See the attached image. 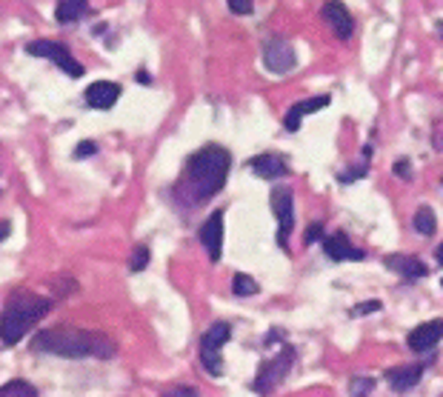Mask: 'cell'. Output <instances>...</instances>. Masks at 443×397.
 <instances>
[{"mask_svg": "<svg viewBox=\"0 0 443 397\" xmlns=\"http://www.w3.org/2000/svg\"><path fill=\"white\" fill-rule=\"evenodd\" d=\"M49 312H52L49 297H40L29 289L9 292L4 312H0V340H4V346H18Z\"/></svg>", "mask_w": 443, "mask_h": 397, "instance_id": "3", "label": "cell"}, {"mask_svg": "<svg viewBox=\"0 0 443 397\" xmlns=\"http://www.w3.org/2000/svg\"><path fill=\"white\" fill-rule=\"evenodd\" d=\"M232 337V326L224 323V320H217L212 323L203 337H200V346H198V355H200V363L203 369L212 375V377H220L224 375V355H220V349H224Z\"/></svg>", "mask_w": 443, "mask_h": 397, "instance_id": "4", "label": "cell"}, {"mask_svg": "<svg viewBox=\"0 0 443 397\" xmlns=\"http://www.w3.org/2000/svg\"><path fill=\"white\" fill-rule=\"evenodd\" d=\"M226 4H229V12L232 15H252L255 12V0H226Z\"/></svg>", "mask_w": 443, "mask_h": 397, "instance_id": "26", "label": "cell"}, {"mask_svg": "<svg viewBox=\"0 0 443 397\" xmlns=\"http://www.w3.org/2000/svg\"><path fill=\"white\" fill-rule=\"evenodd\" d=\"M257 292H260V286H257V280H255L252 275L238 272V275L232 278V294H235V297H255Z\"/></svg>", "mask_w": 443, "mask_h": 397, "instance_id": "20", "label": "cell"}, {"mask_svg": "<svg viewBox=\"0 0 443 397\" xmlns=\"http://www.w3.org/2000/svg\"><path fill=\"white\" fill-rule=\"evenodd\" d=\"M366 171H369V163H358V166H349V171H340L338 174V181L340 183H352V181H358V178H366Z\"/></svg>", "mask_w": 443, "mask_h": 397, "instance_id": "24", "label": "cell"}, {"mask_svg": "<svg viewBox=\"0 0 443 397\" xmlns=\"http://www.w3.org/2000/svg\"><path fill=\"white\" fill-rule=\"evenodd\" d=\"M160 397H198V391H195L192 386H172V389H166Z\"/></svg>", "mask_w": 443, "mask_h": 397, "instance_id": "30", "label": "cell"}, {"mask_svg": "<svg viewBox=\"0 0 443 397\" xmlns=\"http://www.w3.org/2000/svg\"><path fill=\"white\" fill-rule=\"evenodd\" d=\"M9 235H12V223L9 220H0V243H4Z\"/></svg>", "mask_w": 443, "mask_h": 397, "instance_id": "31", "label": "cell"}, {"mask_svg": "<svg viewBox=\"0 0 443 397\" xmlns=\"http://www.w3.org/2000/svg\"><path fill=\"white\" fill-rule=\"evenodd\" d=\"M229 171H232V152L226 146L209 143V146L192 152L184 163L181 178H177V183L172 189L174 200L186 209L209 203L212 197H217L224 192V186L229 181Z\"/></svg>", "mask_w": 443, "mask_h": 397, "instance_id": "1", "label": "cell"}, {"mask_svg": "<svg viewBox=\"0 0 443 397\" xmlns=\"http://www.w3.org/2000/svg\"><path fill=\"white\" fill-rule=\"evenodd\" d=\"M249 169L257 174V178H263V181H281V178H286V174H289L286 157H283V155H275V152H263V155L252 157V160H249Z\"/></svg>", "mask_w": 443, "mask_h": 397, "instance_id": "13", "label": "cell"}, {"mask_svg": "<svg viewBox=\"0 0 443 397\" xmlns=\"http://www.w3.org/2000/svg\"><path fill=\"white\" fill-rule=\"evenodd\" d=\"M295 358H297V355H295V349H292V346H283L272 360H266V363L257 369V377H255L252 389H255L257 394H269V391H275V389L286 380V375L292 372Z\"/></svg>", "mask_w": 443, "mask_h": 397, "instance_id": "5", "label": "cell"}, {"mask_svg": "<svg viewBox=\"0 0 443 397\" xmlns=\"http://www.w3.org/2000/svg\"><path fill=\"white\" fill-rule=\"evenodd\" d=\"M329 106V95H318V98H306V100H300V103H295L289 112H286V117H283V129L286 131H297L300 129V120L306 117V115H312V112H321V109H326Z\"/></svg>", "mask_w": 443, "mask_h": 397, "instance_id": "16", "label": "cell"}, {"mask_svg": "<svg viewBox=\"0 0 443 397\" xmlns=\"http://www.w3.org/2000/svg\"><path fill=\"white\" fill-rule=\"evenodd\" d=\"M92 155H98V143L95 141H83V143H77V149H75V160H83V157H92Z\"/></svg>", "mask_w": 443, "mask_h": 397, "instance_id": "27", "label": "cell"}, {"mask_svg": "<svg viewBox=\"0 0 443 397\" xmlns=\"http://www.w3.org/2000/svg\"><path fill=\"white\" fill-rule=\"evenodd\" d=\"M443 340V320H429V323H420L409 332L406 337V346L415 351V355H426V351H432L437 343Z\"/></svg>", "mask_w": 443, "mask_h": 397, "instance_id": "12", "label": "cell"}, {"mask_svg": "<svg viewBox=\"0 0 443 397\" xmlns=\"http://www.w3.org/2000/svg\"><path fill=\"white\" fill-rule=\"evenodd\" d=\"M29 349L34 355H55V358H69V360H83V358L109 360L117 351V346L109 334H101L92 329H77V326L40 329L32 337Z\"/></svg>", "mask_w": 443, "mask_h": 397, "instance_id": "2", "label": "cell"}, {"mask_svg": "<svg viewBox=\"0 0 443 397\" xmlns=\"http://www.w3.org/2000/svg\"><path fill=\"white\" fill-rule=\"evenodd\" d=\"M224 232H226V226H224V211H220V209L212 211L206 217V223L198 229V240L206 249V254H209L212 263H217L220 254H224Z\"/></svg>", "mask_w": 443, "mask_h": 397, "instance_id": "9", "label": "cell"}, {"mask_svg": "<svg viewBox=\"0 0 443 397\" xmlns=\"http://www.w3.org/2000/svg\"><path fill=\"white\" fill-rule=\"evenodd\" d=\"M375 391V377H354L349 380V397H369Z\"/></svg>", "mask_w": 443, "mask_h": 397, "instance_id": "22", "label": "cell"}, {"mask_svg": "<svg viewBox=\"0 0 443 397\" xmlns=\"http://www.w3.org/2000/svg\"><path fill=\"white\" fill-rule=\"evenodd\" d=\"M412 226H415L418 235L432 237V235L437 232V217H435V211H432L429 206H420V209L415 211V217H412Z\"/></svg>", "mask_w": 443, "mask_h": 397, "instance_id": "19", "label": "cell"}, {"mask_svg": "<svg viewBox=\"0 0 443 397\" xmlns=\"http://www.w3.org/2000/svg\"><path fill=\"white\" fill-rule=\"evenodd\" d=\"M120 95H123L120 83H115V80H95V83H89V89L83 92V103L89 109L109 112L120 100Z\"/></svg>", "mask_w": 443, "mask_h": 397, "instance_id": "10", "label": "cell"}, {"mask_svg": "<svg viewBox=\"0 0 443 397\" xmlns=\"http://www.w3.org/2000/svg\"><path fill=\"white\" fill-rule=\"evenodd\" d=\"M86 15H89V0H58V4H55V20L60 26L77 23Z\"/></svg>", "mask_w": 443, "mask_h": 397, "instance_id": "18", "label": "cell"}, {"mask_svg": "<svg viewBox=\"0 0 443 397\" xmlns=\"http://www.w3.org/2000/svg\"><path fill=\"white\" fill-rule=\"evenodd\" d=\"M323 237H326V235H323V223H312V226L306 229V235H303V243L312 246L315 240H323Z\"/></svg>", "mask_w": 443, "mask_h": 397, "instance_id": "29", "label": "cell"}, {"mask_svg": "<svg viewBox=\"0 0 443 397\" xmlns=\"http://www.w3.org/2000/svg\"><path fill=\"white\" fill-rule=\"evenodd\" d=\"M321 18L338 40H349L354 34V18L349 15V9L340 4V0H326L323 9H321Z\"/></svg>", "mask_w": 443, "mask_h": 397, "instance_id": "11", "label": "cell"}, {"mask_svg": "<svg viewBox=\"0 0 443 397\" xmlns=\"http://www.w3.org/2000/svg\"><path fill=\"white\" fill-rule=\"evenodd\" d=\"M26 52L32 58H43V60H52L58 69H63L69 77H83V63L75 60V55L58 40H32L26 43Z\"/></svg>", "mask_w": 443, "mask_h": 397, "instance_id": "6", "label": "cell"}, {"mask_svg": "<svg viewBox=\"0 0 443 397\" xmlns=\"http://www.w3.org/2000/svg\"><path fill=\"white\" fill-rule=\"evenodd\" d=\"M435 260H437V263H440V266H443V243L437 246V252H435Z\"/></svg>", "mask_w": 443, "mask_h": 397, "instance_id": "33", "label": "cell"}, {"mask_svg": "<svg viewBox=\"0 0 443 397\" xmlns=\"http://www.w3.org/2000/svg\"><path fill=\"white\" fill-rule=\"evenodd\" d=\"M386 266L392 272H397L404 280H420L429 275V266L415 254H392V257H386Z\"/></svg>", "mask_w": 443, "mask_h": 397, "instance_id": "15", "label": "cell"}, {"mask_svg": "<svg viewBox=\"0 0 443 397\" xmlns=\"http://www.w3.org/2000/svg\"><path fill=\"white\" fill-rule=\"evenodd\" d=\"M383 308V303L380 300H364V303H358L352 308V318H366V315H375V312H380Z\"/></svg>", "mask_w": 443, "mask_h": 397, "instance_id": "25", "label": "cell"}, {"mask_svg": "<svg viewBox=\"0 0 443 397\" xmlns=\"http://www.w3.org/2000/svg\"><path fill=\"white\" fill-rule=\"evenodd\" d=\"M435 29H437V34H440V40H443V20H437V23H435Z\"/></svg>", "mask_w": 443, "mask_h": 397, "instance_id": "34", "label": "cell"}, {"mask_svg": "<svg viewBox=\"0 0 443 397\" xmlns=\"http://www.w3.org/2000/svg\"><path fill=\"white\" fill-rule=\"evenodd\" d=\"M0 397H37V391L26 380H9L0 386Z\"/></svg>", "mask_w": 443, "mask_h": 397, "instance_id": "21", "label": "cell"}, {"mask_svg": "<svg viewBox=\"0 0 443 397\" xmlns=\"http://www.w3.org/2000/svg\"><path fill=\"white\" fill-rule=\"evenodd\" d=\"M323 254L329 260H364L366 252L358 249V246H352V240L346 237V232H332L323 237Z\"/></svg>", "mask_w": 443, "mask_h": 397, "instance_id": "14", "label": "cell"}, {"mask_svg": "<svg viewBox=\"0 0 443 397\" xmlns=\"http://www.w3.org/2000/svg\"><path fill=\"white\" fill-rule=\"evenodd\" d=\"M423 372H426L423 363H415V366H397V369L386 372V383H389L394 391H409V389H415V386L420 383Z\"/></svg>", "mask_w": 443, "mask_h": 397, "instance_id": "17", "label": "cell"}, {"mask_svg": "<svg viewBox=\"0 0 443 397\" xmlns=\"http://www.w3.org/2000/svg\"><path fill=\"white\" fill-rule=\"evenodd\" d=\"M149 246H135V252L129 254V272H143L149 266Z\"/></svg>", "mask_w": 443, "mask_h": 397, "instance_id": "23", "label": "cell"}, {"mask_svg": "<svg viewBox=\"0 0 443 397\" xmlns=\"http://www.w3.org/2000/svg\"><path fill=\"white\" fill-rule=\"evenodd\" d=\"M138 83H143V86H152V77H149V72H146V69H141V72H138Z\"/></svg>", "mask_w": 443, "mask_h": 397, "instance_id": "32", "label": "cell"}, {"mask_svg": "<svg viewBox=\"0 0 443 397\" xmlns=\"http://www.w3.org/2000/svg\"><path fill=\"white\" fill-rule=\"evenodd\" d=\"M269 203L278 217V243H281V249H289V235L295 229V195H292V189L278 186L272 192Z\"/></svg>", "mask_w": 443, "mask_h": 397, "instance_id": "8", "label": "cell"}, {"mask_svg": "<svg viewBox=\"0 0 443 397\" xmlns=\"http://www.w3.org/2000/svg\"><path fill=\"white\" fill-rule=\"evenodd\" d=\"M260 52H263V66L269 69L272 74H286V72H292L295 63H297L292 43H289L286 37H278V34L266 37Z\"/></svg>", "mask_w": 443, "mask_h": 397, "instance_id": "7", "label": "cell"}, {"mask_svg": "<svg viewBox=\"0 0 443 397\" xmlns=\"http://www.w3.org/2000/svg\"><path fill=\"white\" fill-rule=\"evenodd\" d=\"M392 171H394V178H401V181H412V163L409 160H394V166H392Z\"/></svg>", "mask_w": 443, "mask_h": 397, "instance_id": "28", "label": "cell"}]
</instances>
